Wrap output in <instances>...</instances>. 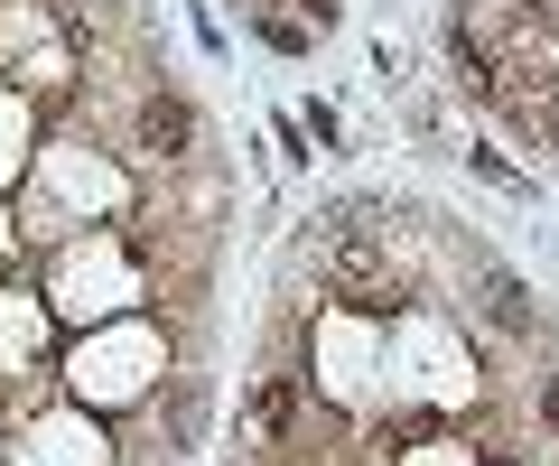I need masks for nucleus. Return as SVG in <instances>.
<instances>
[{"label":"nucleus","instance_id":"obj_8","mask_svg":"<svg viewBox=\"0 0 559 466\" xmlns=\"http://www.w3.org/2000/svg\"><path fill=\"white\" fill-rule=\"evenodd\" d=\"M550 150H559V141H550Z\"/></svg>","mask_w":559,"mask_h":466},{"label":"nucleus","instance_id":"obj_1","mask_svg":"<svg viewBox=\"0 0 559 466\" xmlns=\"http://www.w3.org/2000/svg\"><path fill=\"white\" fill-rule=\"evenodd\" d=\"M197 141H205V122H197V103L187 94H140V159H197Z\"/></svg>","mask_w":559,"mask_h":466},{"label":"nucleus","instance_id":"obj_4","mask_svg":"<svg viewBox=\"0 0 559 466\" xmlns=\"http://www.w3.org/2000/svg\"><path fill=\"white\" fill-rule=\"evenodd\" d=\"M252 28H261V38H271V47H280V57H299V47H308V28H299V20H271V10H261Z\"/></svg>","mask_w":559,"mask_h":466},{"label":"nucleus","instance_id":"obj_2","mask_svg":"<svg viewBox=\"0 0 559 466\" xmlns=\"http://www.w3.org/2000/svg\"><path fill=\"white\" fill-rule=\"evenodd\" d=\"M448 65H457V84H466V94H476V103H495V75H503V57H495V47H485L476 38V28H448Z\"/></svg>","mask_w":559,"mask_h":466},{"label":"nucleus","instance_id":"obj_5","mask_svg":"<svg viewBox=\"0 0 559 466\" xmlns=\"http://www.w3.org/2000/svg\"><path fill=\"white\" fill-rule=\"evenodd\" d=\"M466 168H476V178H495V187H513V196H522V178H513V168L495 159V150H466Z\"/></svg>","mask_w":559,"mask_h":466},{"label":"nucleus","instance_id":"obj_3","mask_svg":"<svg viewBox=\"0 0 559 466\" xmlns=\"http://www.w3.org/2000/svg\"><path fill=\"white\" fill-rule=\"evenodd\" d=\"M485 318H495V336H532V289H522L513 280V271H495V262H485Z\"/></svg>","mask_w":559,"mask_h":466},{"label":"nucleus","instance_id":"obj_6","mask_svg":"<svg viewBox=\"0 0 559 466\" xmlns=\"http://www.w3.org/2000/svg\"><path fill=\"white\" fill-rule=\"evenodd\" d=\"M289 10H299V20H318V28H336V10H345V0H289Z\"/></svg>","mask_w":559,"mask_h":466},{"label":"nucleus","instance_id":"obj_7","mask_svg":"<svg viewBox=\"0 0 559 466\" xmlns=\"http://www.w3.org/2000/svg\"><path fill=\"white\" fill-rule=\"evenodd\" d=\"M540 420H550V429H559V383H550V392H540Z\"/></svg>","mask_w":559,"mask_h":466}]
</instances>
